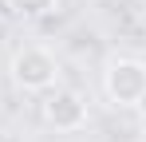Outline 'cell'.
I'll return each mask as SVG.
<instances>
[{
	"label": "cell",
	"mask_w": 146,
	"mask_h": 142,
	"mask_svg": "<svg viewBox=\"0 0 146 142\" xmlns=\"http://www.w3.org/2000/svg\"><path fill=\"white\" fill-rule=\"evenodd\" d=\"M55 75H59V63L48 47H24L12 55V79L24 91H51Z\"/></svg>",
	"instance_id": "obj_1"
},
{
	"label": "cell",
	"mask_w": 146,
	"mask_h": 142,
	"mask_svg": "<svg viewBox=\"0 0 146 142\" xmlns=\"http://www.w3.org/2000/svg\"><path fill=\"white\" fill-rule=\"evenodd\" d=\"M107 95L115 103H126V107H138V99L146 95V63L138 59H115L107 67V79H103Z\"/></svg>",
	"instance_id": "obj_2"
},
{
	"label": "cell",
	"mask_w": 146,
	"mask_h": 142,
	"mask_svg": "<svg viewBox=\"0 0 146 142\" xmlns=\"http://www.w3.org/2000/svg\"><path fill=\"white\" fill-rule=\"evenodd\" d=\"M44 118H48L55 130H79L83 118H87V107H83V99L75 91L55 87V91H48V99H44Z\"/></svg>",
	"instance_id": "obj_3"
},
{
	"label": "cell",
	"mask_w": 146,
	"mask_h": 142,
	"mask_svg": "<svg viewBox=\"0 0 146 142\" xmlns=\"http://www.w3.org/2000/svg\"><path fill=\"white\" fill-rule=\"evenodd\" d=\"M55 0H8V8L16 12V16H44Z\"/></svg>",
	"instance_id": "obj_4"
},
{
	"label": "cell",
	"mask_w": 146,
	"mask_h": 142,
	"mask_svg": "<svg viewBox=\"0 0 146 142\" xmlns=\"http://www.w3.org/2000/svg\"><path fill=\"white\" fill-rule=\"evenodd\" d=\"M138 111H146V95H142V99H138Z\"/></svg>",
	"instance_id": "obj_5"
}]
</instances>
